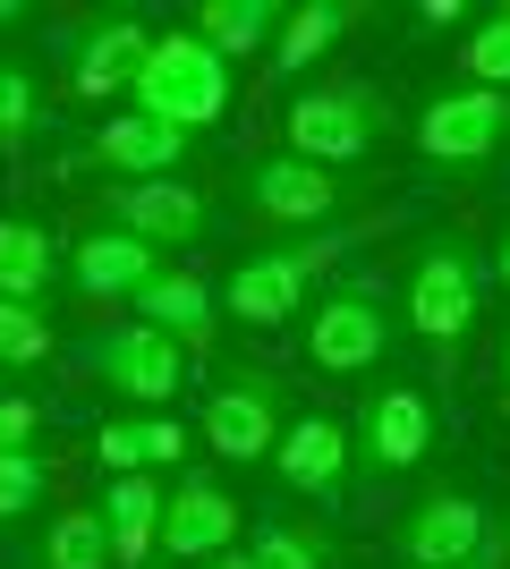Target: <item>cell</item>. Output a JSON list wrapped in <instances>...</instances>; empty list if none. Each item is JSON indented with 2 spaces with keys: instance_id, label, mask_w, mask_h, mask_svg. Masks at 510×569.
Masks as SVG:
<instances>
[{
  "instance_id": "6da1fadb",
  "label": "cell",
  "mask_w": 510,
  "mask_h": 569,
  "mask_svg": "<svg viewBox=\"0 0 510 569\" xmlns=\"http://www.w3.org/2000/svg\"><path fill=\"white\" fill-rule=\"evenodd\" d=\"M477 307H486V263L468 238H426L409 256V281H400V315H409V332L451 366L477 332Z\"/></svg>"
},
{
  "instance_id": "7a4b0ae2",
  "label": "cell",
  "mask_w": 510,
  "mask_h": 569,
  "mask_svg": "<svg viewBox=\"0 0 510 569\" xmlns=\"http://www.w3.org/2000/svg\"><path fill=\"white\" fill-rule=\"evenodd\" d=\"M128 111L162 119V128H179V137L221 128V111H230V60H221L213 43H196V34H153L146 69H137V86H128Z\"/></svg>"
},
{
  "instance_id": "3957f363",
  "label": "cell",
  "mask_w": 510,
  "mask_h": 569,
  "mask_svg": "<svg viewBox=\"0 0 510 569\" xmlns=\"http://www.w3.org/2000/svg\"><path fill=\"white\" fill-rule=\"evenodd\" d=\"M366 230H323V238H290V247H272V256H247L230 281H221V315H239L247 332H272V323H290L307 307V289L332 256H349Z\"/></svg>"
},
{
  "instance_id": "277c9868",
  "label": "cell",
  "mask_w": 510,
  "mask_h": 569,
  "mask_svg": "<svg viewBox=\"0 0 510 569\" xmlns=\"http://www.w3.org/2000/svg\"><path fill=\"white\" fill-rule=\"evenodd\" d=\"M383 119L391 111H383L374 86H307V94H290V111H281V137H290L298 162L349 170L383 144Z\"/></svg>"
},
{
  "instance_id": "5b68a950",
  "label": "cell",
  "mask_w": 510,
  "mask_h": 569,
  "mask_svg": "<svg viewBox=\"0 0 510 569\" xmlns=\"http://www.w3.org/2000/svg\"><path fill=\"white\" fill-rule=\"evenodd\" d=\"M307 357H316L323 375H374V366L391 357V298H383V281L349 272V281L323 289V307L307 315Z\"/></svg>"
},
{
  "instance_id": "8992f818",
  "label": "cell",
  "mask_w": 510,
  "mask_h": 569,
  "mask_svg": "<svg viewBox=\"0 0 510 569\" xmlns=\"http://www.w3.org/2000/svg\"><path fill=\"white\" fill-rule=\"evenodd\" d=\"M502 144H510V94H493V86H442L417 111V153L442 170H477Z\"/></svg>"
},
{
  "instance_id": "52a82bcc",
  "label": "cell",
  "mask_w": 510,
  "mask_h": 569,
  "mask_svg": "<svg viewBox=\"0 0 510 569\" xmlns=\"http://www.w3.org/2000/svg\"><path fill=\"white\" fill-rule=\"evenodd\" d=\"M349 451H358L366 476H409L426 468V451H434V400L417 391V382H383V391H366L358 426H349Z\"/></svg>"
},
{
  "instance_id": "ba28073f",
  "label": "cell",
  "mask_w": 510,
  "mask_h": 569,
  "mask_svg": "<svg viewBox=\"0 0 510 569\" xmlns=\"http://www.w3.org/2000/svg\"><path fill=\"white\" fill-rule=\"evenodd\" d=\"M239 196L272 230H332V213L349 204V170H316V162H298V153H264V162H247Z\"/></svg>"
},
{
  "instance_id": "9c48e42d",
  "label": "cell",
  "mask_w": 510,
  "mask_h": 569,
  "mask_svg": "<svg viewBox=\"0 0 510 569\" xmlns=\"http://www.w3.org/2000/svg\"><path fill=\"white\" fill-rule=\"evenodd\" d=\"M281 433H290V391H281V375H230L213 400H204V442H213L221 459H239V468L272 459Z\"/></svg>"
},
{
  "instance_id": "30bf717a",
  "label": "cell",
  "mask_w": 510,
  "mask_h": 569,
  "mask_svg": "<svg viewBox=\"0 0 510 569\" xmlns=\"http://www.w3.org/2000/svg\"><path fill=\"white\" fill-rule=\"evenodd\" d=\"M204 221H213V204H204L188 179H111V188H102V230L146 238L153 256H162V247H196Z\"/></svg>"
},
{
  "instance_id": "8fae6325",
  "label": "cell",
  "mask_w": 510,
  "mask_h": 569,
  "mask_svg": "<svg viewBox=\"0 0 510 569\" xmlns=\"http://www.w3.org/2000/svg\"><path fill=\"white\" fill-rule=\"evenodd\" d=\"M86 366H94L120 400H137V408H162V400H179V391H188V349H179V340H162V332H146V323L94 332V340H86Z\"/></svg>"
},
{
  "instance_id": "7c38bea8",
  "label": "cell",
  "mask_w": 510,
  "mask_h": 569,
  "mask_svg": "<svg viewBox=\"0 0 510 569\" xmlns=\"http://www.w3.org/2000/svg\"><path fill=\"white\" fill-rule=\"evenodd\" d=\"M493 536V519H486V501L477 493H460V485H442V493H426L409 510V519L391 527V552L409 569H460L468 552Z\"/></svg>"
},
{
  "instance_id": "4fadbf2b",
  "label": "cell",
  "mask_w": 510,
  "mask_h": 569,
  "mask_svg": "<svg viewBox=\"0 0 510 569\" xmlns=\"http://www.w3.org/2000/svg\"><path fill=\"white\" fill-rule=\"evenodd\" d=\"M349 468H358V451H349V426H340V417H290V433L272 442V476H281L290 493L323 501V510L349 493Z\"/></svg>"
},
{
  "instance_id": "5bb4252c",
  "label": "cell",
  "mask_w": 510,
  "mask_h": 569,
  "mask_svg": "<svg viewBox=\"0 0 510 569\" xmlns=\"http://www.w3.org/2000/svg\"><path fill=\"white\" fill-rule=\"evenodd\" d=\"M230 536H239V501L221 493L213 476H179L162 493V561H213V552H230Z\"/></svg>"
},
{
  "instance_id": "9a60e30c",
  "label": "cell",
  "mask_w": 510,
  "mask_h": 569,
  "mask_svg": "<svg viewBox=\"0 0 510 569\" xmlns=\"http://www.w3.org/2000/svg\"><path fill=\"white\" fill-rule=\"evenodd\" d=\"M153 34L137 18H94L86 34H69V94L77 102H120L146 69Z\"/></svg>"
},
{
  "instance_id": "2e32d148",
  "label": "cell",
  "mask_w": 510,
  "mask_h": 569,
  "mask_svg": "<svg viewBox=\"0 0 510 569\" xmlns=\"http://www.w3.org/2000/svg\"><path fill=\"white\" fill-rule=\"evenodd\" d=\"M128 307H137V323H146V332H162V340H179V349L188 357H204L213 349V323H221V298L204 281H196V272H153L146 289H137V298H128Z\"/></svg>"
},
{
  "instance_id": "e0dca14e",
  "label": "cell",
  "mask_w": 510,
  "mask_h": 569,
  "mask_svg": "<svg viewBox=\"0 0 510 569\" xmlns=\"http://www.w3.org/2000/svg\"><path fill=\"white\" fill-rule=\"evenodd\" d=\"M86 162L120 170V179H170V170L188 162V137L162 128V119H146V111H111L94 128V144H86Z\"/></svg>"
},
{
  "instance_id": "ac0fdd59",
  "label": "cell",
  "mask_w": 510,
  "mask_h": 569,
  "mask_svg": "<svg viewBox=\"0 0 510 569\" xmlns=\"http://www.w3.org/2000/svg\"><path fill=\"white\" fill-rule=\"evenodd\" d=\"M60 272H69V289H86V298H137V289L162 272V256H153L146 238H128V230H86Z\"/></svg>"
},
{
  "instance_id": "d6986e66",
  "label": "cell",
  "mask_w": 510,
  "mask_h": 569,
  "mask_svg": "<svg viewBox=\"0 0 510 569\" xmlns=\"http://www.w3.org/2000/svg\"><path fill=\"white\" fill-rule=\"evenodd\" d=\"M162 476H111L102 485V536H111V561L120 569H137V561H153V545H162Z\"/></svg>"
},
{
  "instance_id": "ffe728a7",
  "label": "cell",
  "mask_w": 510,
  "mask_h": 569,
  "mask_svg": "<svg viewBox=\"0 0 510 569\" xmlns=\"http://www.w3.org/2000/svg\"><path fill=\"white\" fill-rule=\"evenodd\" d=\"M94 459L111 476H153V468H179L188 476V426H170V417H111V426L94 433Z\"/></svg>"
},
{
  "instance_id": "44dd1931",
  "label": "cell",
  "mask_w": 510,
  "mask_h": 569,
  "mask_svg": "<svg viewBox=\"0 0 510 569\" xmlns=\"http://www.w3.org/2000/svg\"><path fill=\"white\" fill-rule=\"evenodd\" d=\"M281 18H290L281 0H204V9L188 18V34L213 43L221 60H256V51L281 43Z\"/></svg>"
},
{
  "instance_id": "7402d4cb",
  "label": "cell",
  "mask_w": 510,
  "mask_h": 569,
  "mask_svg": "<svg viewBox=\"0 0 510 569\" xmlns=\"http://www.w3.org/2000/svg\"><path fill=\"white\" fill-rule=\"evenodd\" d=\"M51 272H60L51 230H43V221H26V213H0V298L43 307V298H51Z\"/></svg>"
},
{
  "instance_id": "603a6c76",
  "label": "cell",
  "mask_w": 510,
  "mask_h": 569,
  "mask_svg": "<svg viewBox=\"0 0 510 569\" xmlns=\"http://www.w3.org/2000/svg\"><path fill=\"white\" fill-rule=\"evenodd\" d=\"M349 26H358V9H349V0H298L290 18H281V43H272V77L316 69V60L349 34Z\"/></svg>"
},
{
  "instance_id": "cb8c5ba5",
  "label": "cell",
  "mask_w": 510,
  "mask_h": 569,
  "mask_svg": "<svg viewBox=\"0 0 510 569\" xmlns=\"http://www.w3.org/2000/svg\"><path fill=\"white\" fill-rule=\"evenodd\" d=\"M34 569H111V536H102V510H60L34 545Z\"/></svg>"
},
{
  "instance_id": "d4e9b609",
  "label": "cell",
  "mask_w": 510,
  "mask_h": 569,
  "mask_svg": "<svg viewBox=\"0 0 510 569\" xmlns=\"http://www.w3.org/2000/svg\"><path fill=\"white\" fill-rule=\"evenodd\" d=\"M34 128H43V86L26 60H0V153L34 144Z\"/></svg>"
},
{
  "instance_id": "484cf974",
  "label": "cell",
  "mask_w": 510,
  "mask_h": 569,
  "mask_svg": "<svg viewBox=\"0 0 510 569\" xmlns=\"http://www.w3.org/2000/svg\"><path fill=\"white\" fill-rule=\"evenodd\" d=\"M247 561L256 569H332V545L307 536V527H290V519H264L256 545H247Z\"/></svg>"
},
{
  "instance_id": "4316f807",
  "label": "cell",
  "mask_w": 510,
  "mask_h": 569,
  "mask_svg": "<svg viewBox=\"0 0 510 569\" xmlns=\"http://www.w3.org/2000/svg\"><path fill=\"white\" fill-rule=\"evenodd\" d=\"M51 357V323H43V307H18V298H0V366L9 375H34Z\"/></svg>"
},
{
  "instance_id": "83f0119b",
  "label": "cell",
  "mask_w": 510,
  "mask_h": 569,
  "mask_svg": "<svg viewBox=\"0 0 510 569\" xmlns=\"http://www.w3.org/2000/svg\"><path fill=\"white\" fill-rule=\"evenodd\" d=\"M468 86L510 94V9H486V18L468 26Z\"/></svg>"
},
{
  "instance_id": "f1b7e54d",
  "label": "cell",
  "mask_w": 510,
  "mask_h": 569,
  "mask_svg": "<svg viewBox=\"0 0 510 569\" xmlns=\"http://www.w3.org/2000/svg\"><path fill=\"white\" fill-rule=\"evenodd\" d=\"M43 493H51V459H43V451L0 459V519H26V510H34Z\"/></svg>"
},
{
  "instance_id": "f546056e",
  "label": "cell",
  "mask_w": 510,
  "mask_h": 569,
  "mask_svg": "<svg viewBox=\"0 0 510 569\" xmlns=\"http://www.w3.org/2000/svg\"><path fill=\"white\" fill-rule=\"evenodd\" d=\"M34 433H43V408L34 400H0V459L34 451Z\"/></svg>"
},
{
  "instance_id": "4dcf8cb0",
  "label": "cell",
  "mask_w": 510,
  "mask_h": 569,
  "mask_svg": "<svg viewBox=\"0 0 510 569\" xmlns=\"http://www.w3.org/2000/svg\"><path fill=\"white\" fill-rule=\"evenodd\" d=\"M460 569H510V527H493V536H486L477 552H468Z\"/></svg>"
},
{
  "instance_id": "1f68e13d",
  "label": "cell",
  "mask_w": 510,
  "mask_h": 569,
  "mask_svg": "<svg viewBox=\"0 0 510 569\" xmlns=\"http://www.w3.org/2000/svg\"><path fill=\"white\" fill-rule=\"evenodd\" d=\"M417 18H426V26H477V18H468V0H426Z\"/></svg>"
},
{
  "instance_id": "d6a6232c",
  "label": "cell",
  "mask_w": 510,
  "mask_h": 569,
  "mask_svg": "<svg viewBox=\"0 0 510 569\" xmlns=\"http://www.w3.org/2000/svg\"><path fill=\"white\" fill-rule=\"evenodd\" d=\"M204 569H256V561H247V552H213Z\"/></svg>"
},
{
  "instance_id": "836d02e7",
  "label": "cell",
  "mask_w": 510,
  "mask_h": 569,
  "mask_svg": "<svg viewBox=\"0 0 510 569\" xmlns=\"http://www.w3.org/2000/svg\"><path fill=\"white\" fill-rule=\"evenodd\" d=\"M493 272H502V289H510V230H502V256H493Z\"/></svg>"
},
{
  "instance_id": "e575fe53",
  "label": "cell",
  "mask_w": 510,
  "mask_h": 569,
  "mask_svg": "<svg viewBox=\"0 0 510 569\" xmlns=\"http://www.w3.org/2000/svg\"><path fill=\"white\" fill-rule=\"evenodd\" d=\"M26 18V9H18V0H0V26H18Z\"/></svg>"
},
{
  "instance_id": "d590c367",
  "label": "cell",
  "mask_w": 510,
  "mask_h": 569,
  "mask_svg": "<svg viewBox=\"0 0 510 569\" xmlns=\"http://www.w3.org/2000/svg\"><path fill=\"white\" fill-rule=\"evenodd\" d=\"M502 382H510V340H502Z\"/></svg>"
}]
</instances>
